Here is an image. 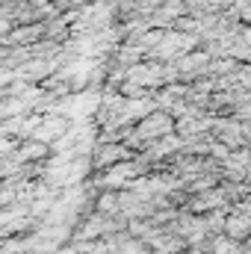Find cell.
<instances>
[{"label": "cell", "instance_id": "1", "mask_svg": "<svg viewBox=\"0 0 251 254\" xmlns=\"http://www.w3.org/2000/svg\"><path fill=\"white\" fill-rule=\"evenodd\" d=\"M225 234L231 237V240H249L251 237V216L246 213H231L228 216V222H225Z\"/></svg>", "mask_w": 251, "mask_h": 254}, {"label": "cell", "instance_id": "2", "mask_svg": "<svg viewBox=\"0 0 251 254\" xmlns=\"http://www.w3.org/2000/svg\"><path fill=\"white\" fill-rule=\"evenodd\" d=\"M222 198H225V192H207V195H201V198L195 201V210H204V207H216V204H222Z\"/></svg>", "mask_w": 251, "mask_h": 254}]
</instances>
